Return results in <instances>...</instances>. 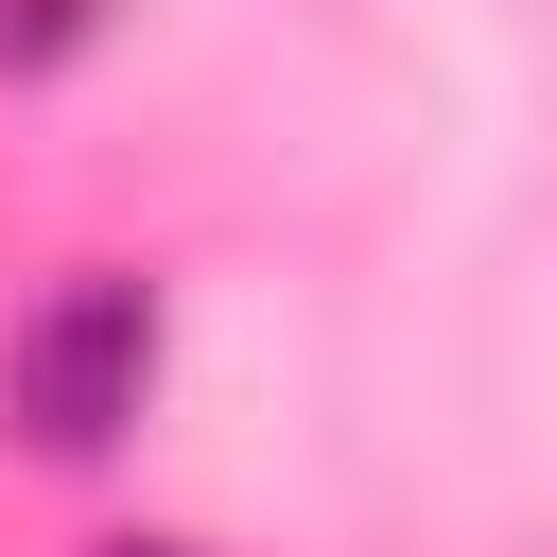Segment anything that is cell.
Wrapping results in <instances>:
<instances>
[{"label": "cell", "instance_id": "1", "mask_svg": "<svg viewBox=\"0 0 557 557\" xmlns=\"http://www.w3.org/2000/svg\"><path fill=\"white\" fill-rule=\"evenodd\" d=\"M0 400H17V453L104 470V453L139 435V400H157V278H139V261H70V278L17 313Z\"/></svg>", "mask_w": 557, "mask_h": 557}, {"label": "cell", "instance_id": "2", "mask_svg": "<svg viewBox=\"0 0 557 557\" xmlns=\"http://www.w3.org/2000/svg\"><path fill=\"white\" fill-rule=\"evenodd\" d=\"M87 17H104V0H0V70H52V52H87Z\"/></svg>", "mask_w": 557, "mask_h": 557}, {"label": "cell", "instance_id": "3", "mask_svg": "<svg viewBox=\"0 0 557 557\" xmlns=\"http://www.w3.org/2000/svg\"><path fill=\"white\" fill-rule=\"evenodd\" d=\"M104 557H209V540H104Z\"/></svg>", "mask_w": 557, "mask_h": 557}]
</instances>
